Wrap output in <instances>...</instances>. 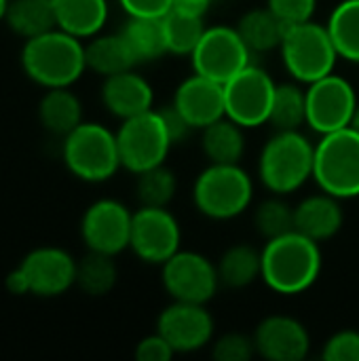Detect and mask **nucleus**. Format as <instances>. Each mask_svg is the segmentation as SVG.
Listing matches in <instances>:
<instances>
[{"label":"nucleus","mask_w":359,"mask_h":361,"mask_svg":"<svg viewBox=\"0 0 359 361\" xmlns=\"http://www.w3.org/2000/svg\"><path fill=\"white\" fill-rule=\"evenodd\" d=\"M322 264L320 243L298 231L269 239L262 247V281L275 294L307 292L317 281Z\"/></svg>","instance_id":"1"},{"label":"nucleus","mask_w":359,"mask_h":361,"mask_svg":"<svg viewBox=\"0 0 359 361\" xmlns=\"http://www.w3.org/2000/svg\"><path fill=\"white\" fill-rule=\"evenodd\" d=\"M21 66L34 82L47 89L70 87L87 70L85 44L80 38L55 27L25 40Z\"/></svg>","instance_id":"2"},{"label":"nucleus","mask_w":359,"mask_h":361,"mask_svg":"<svg viewBox=\"0 0 359 361\" xmlns=\"http://www.w3.org/2000/svg\"><path fill=\"white\" fill-rule=\"evenodd\" d=\"M315 146L300 129L271 135L258 157V178L273 195H292L313 178Z\"/></svg>","instance_id":"3"},{"label":"nucleus","mask_w":359,"mask_h":361,"mask_svg":"<svg viewBox=\"0 0 359 361\" xmlns=\"http://www.w3.org/2000/svg\"><path fill=\"white\" fill-rule=\"evenodd\" d=\"M252 199L254 180L239 163H209L193 184V203L209 220H233L252 205Z\"/></svg>","instance_id":"4"},{"label":"nucleus","mask_w":359,"mask_h":361,"mask_svg":"<svg viewBox=\"0 0 359 361\" xmlns=\"http://www.w3.org/2000/svg\"><path fill=\"white\" fill-rule=\"evenodd\" d=\"M279 51L290 76L305 85L332 74L341 57L328 25L313 19L288 25Z\"/></svg>","instance_id":"5"},{"label":"nucleus","mask_w":359,"mask_h":361,"mask_svg":"<svg viewBox=\"0 0 359 361\" xmlns=\"http://www.w3.org/2000/svg\"><path fill=\"white\" fill-rule=\"evenodd\" d=\"M63 163L72 176L85 182H106L121 165L116 133L99 123H80L63 137Z\"/></svg>","instance_id":"6"},{"label":"nucleus","mask_w":359,"mask_h":361,"mask_svg":"<svg viewBox=\"0 0 359 361\" xmlns=\"http://www.w3.org/2000/svg\"><path fill=\"white\" fill-rule=\"evenodd\" d=\"M313 180L334 197H359V133L351 127L322 135L315 144Z\"/></svg>","instance_id":"7"},{"label":"nucleus","mask_w":359,"mask_h":361,"mask_svg":"<svg viewBox=\"0 0 359 361\" xmlns=\"http://www.w3.org/2000/svg\"><path fill=\"white\" fill-rule=\"evenodd\" d=\"M116 144L121 165L135 176L150 167L163 165L174 146L165 123L154 108L144 114L125 118L116 131Z\"/></svg>","instance_id":"8"},{"label":"nucleus","mask_w":359,"mask_h":361,"mask_svg":"<svg viewBox=\"0 0 359 361\" xmlns=\"http://www.w3.org/2000/svg\"><path fill=\"white\" fill-rule=\"evenodd\" d=\"M275 89L277 85L267 70L254 63L245 66L224 82L226 116L239 123L243 129L269 123Z\"/></svg>","instance_id":"9"},{"label":"nucleus","mask_w":359,"mask_h":361,"mask_svg":"<svg viewBox=\"0 0 359 361\" xmlns=\"http://www.w3.org/2000/svg\"><path fill=\"white\" fill-rule=\"evenodd\" d=\"M190 59L197 74L224 85L252 63V51L235 25H209L205 27Z\"/></svg>","instance_id":"10"},{"label":"nucleus","mask_w":359,"mask_h":361,"mask_svg":"<svg viewBox=\"0 0 359 361\" xmlns=\"http://www.w3.org/2000/svg\"><path fill=\"white\" fill-rule=\"evenodd\" d=\"M161 283L174 300L207 305L220 288V277L207 256L180 250L161 264Z\"/></svg>","instance_id":"11"},{"label":"nucleus","mask_w":359,"mask_h":361,"mask_svg":"<svg viewBox=\"0 0 359 361\" xmlns=\"http://www.w3.org/2000/svg\"><path fill=\"white\" fill-rule=\"evenodd\" d=\"M355 108V89L341 74L332 72L307 89V125L320 135L349 127Z\"/></svg>","instance_id":"12"},{"label":"nucleus","mask_w":359,"mask_h":361,"mask_svg":"<svg viewBox=\"0 0 359 361\" xmlns=\"http://www.w3.org/2000/svg\"><path fill=\"white\" fill-rule=\"evenodd\" d=\"M182 231L167 207H140L133 212L129 250L146 264H163L180 252Z\"/></svg>","instance_id":"13"},{"label":"nucleus","mask_w":359,"mask_h":361,"mask_svg":"<svg viewBox=\"0 0 359 361\" xmlns=\"http://www.w3.org/2000/svg\"><path fill=\"white\" fill-rule=\"evenodd\" d=\"M133 214L116 199L91 203L80 220V235L89 250L116 256L129 247Z\"/></svg>","instance_id":"14"},{"label":"nucleus","mask_w":359,"mask_h":361,"mask_svg":"<svg viewBox=\"0 0 359 361\" xmlns=\"http://www.w3.org/2000/svg\"><path fill=\"white\" fill-rule=\"evenodd\" d=\"M214 317L205 305L174 300L157 319V332L176 353H197L214 338Z\"/></svg>","instance_id":"15"},{"label":"nucleus","mask_w":359,"mask_h":361,"mask_svg":"<svg viewBox=\"0 0 359 361\" xmlns=\"http://www.w3.org/2000/svg\"><path fill=\"white\" fill-rule=\"evenodd\" d=\"M34 296H59L76 286V260L61 247H36L19 264Z\"/></svg>","instance_id":"16"},{"label":"nucleus","mask_w":359,"mask_h":361,"mask_svg":"<svg viewBox=\"0 0 359 361\" xmlns=\"http://www.w3.org/2000/svg\"><path fill=\"white\" fill-rule=\"evenodd\" d=\"M256 355L269 361H303L311 351V336L303 322L290 315H269L254 330Z\"/></svg>","instance_id":"17"},{"label":"nucleus","mask_w":359,"mask_h":361,"mask_svg":"<svg viewBox=\"0 0 359 361\" xmlns=\"http://www.w3.org/2000/svg\"><path fill=\"white\" fill-rule=\"evenodd\" d=\"M174 106L193 129H205L207 125L226 116L224 85L195 72L178 85Z\"/></svg>","instance_id":"18"},{"label":"nucleus","mask_w":359,"mask_h":361,"mask_svg":"<svg viewBox=\"0 0 359 361\" xmlns=\"http://www.w3.org/2000/svg\"><path fill=\"white\" fill-rule=\"evenodd\" d=\"M102 102L110 114L125 121V118L152 110L154 91L150 82L142 74L133 72L131 68V70L106 76L102 85Z\"/></svg>","instance_id":"19"},{"label":"nucleus","mask_w":359,"mask_h":361,"mask_svg":"<svg viewBox=\"0 0 359 361\" xmlns=\"http://www.w3.org/2000/svg\"><path fill=\"white\" fill-rule=\"evenodd\" d=\"M294 220L298 233L307 235L317 243H324L341 233L345 214H343L341 199L322 190L320 195H311L303 199L294 207Z\"/></svg>","instance_id":"20"},{"label":"nucleus","mask_w":359,"mask_h":361,"mask_svg":"<svg viewBox=\"0 0 359 361\" xmlns=\"http://www.w3.org/2000/svg\"><path fill=\"white\" fill-rule=\"evenodd\" d=\"M53 6L57 27L76 38L99 34L108 19V0H53Z\"/></svg>","instance_id":"21"},{"label":"nucleus","mask_w":359,"mask_h":361,"mask_svg":"<svg viewBox=\"0 0 359 361\" xmlns=\"http://www.w3.org/2000/svg\"><path fill=\"white\" fill-rule=\"evenodd\" d=\"M216 269L220 286L229 290H243L256 279H262V250L250 243H235L224 250Z\"/></svg>","instance_id":"22"},{"label":"nucleus","mask_w":359,"mask_h":361,"mask_svg":"<svg viewBox=\"0 0 359 361\" xmlns=\"http://www.w3.org/2000/svg\"><path fill=\"white\" fill-rule=\"evenodd\" d=\"M85 59L87 68L106 76L131 70L138 61L125 40V36L118 34H95L85 44Z\"/></svg>","instance_id":"23"},{"label":"nucleus","mask_w":359,"mask_h":361,"mask_svg":"<svg viewBox=\"0 0 359 361\" xmlns=\"http://www.w3.org/2000/svg\"><path fill=\"white\" fill-rule=\"evenodd\" d=\"M235 27L239 30L243 42L254 55V53H269L279 49L288 25L269 6H262V8L245 11Z\"/></svg>","instance_id":"24"},{"label":"nucleus","mask_w":359,"mask_h":361,"mask_svg":"<svg viewBox=\"0 0 359 361\" xmlns=\"http://www.w3.org/2000/svg\"><path fill=\"white\" fill-rule=\"evenodd\" d=\"M38 118L47 131L66 137L83 123V104L70 87H55L42 95L38 104Z\"/></svg>","instance_id":"25"},{"label":"nucleus","mask_w":359,"mask_h":361,"mask_svg":"<svg viewBox=\"0 0 359 361\" xmlns=\"http://www.w3.org/2000/svg\"><path fill=\"white\" fill-rule=\"evenodd\" d=\"M201 150L209 163L233 165L239 163L245 152V133L239 123L229 116L201 129Z\"/></svg>","instance_id":"26"},{"label":"nucleus","mask_w":359,"mask_h":361,"mask_svg":"<svg viewBox=\"0 0 359 361\" xmlns=\"http://www.w3.org/2000/svg\"><path fill=\"white\" fill-rule=\"evenodd\" d=\"M121 34L125 36L138 63L154 61L169 53L163 17H129Z\"/></svg>","instance_id":"27"},{"label":"nucleus","mask_w":359,"mask_h":361,"mask_svg":"<svg viewBox=\"0 0 359 361\" xmlns=\"http://www.w3.org/2000/svg\"><path fill=\"white\" fill-rule=\"evenodd\" d=\"M4 19L8 27L25 40L57 27L53 0H13L8 2Z\"/></svg>","instance_id":"28"},{"label":"nucleus","mask_w":359,"mask_h":361,"mask_svg":"<svg viewBox=\"0 0 359 361\" xmlns=\"http://www.w3.org/2000/svg\"><path fill=\"white\" fill-rule=\"evenodd\" d=\"M116 279L118 269L110 254L89 250V254L76 262V286L87 296H106L116 286Z\"/></svg>","instance_id":"29"},{"label":"nucleus","mask_w":359,"mask_h":361,"mask_svg":"<svg viewBox=\"0 0 359 361\" xmlns=\"http://www.w3.org/2000/svg\"><path fill=\"white\" fill-rule=\"evenodd\" d=\"M328 32L339 55L359 63V0H343L328 17Z\"/></svg>","instance_id":"30"},{"label":"nucleus","mask_w":359,"mask_h":361,"mask_svg":"<svg viewBox=\"0 0 359 361\" xmlns=\"http://www.w3.org/2000/svg\"><path fill=\"white\" fill-rule=\"evenodd\" d=\"M269 123L281 131L300 129L307 125V91L296 82L277 85Z\"/></svg>","instance_id":"31"},{"label":"nucleus","mask_w":359,"mask_h":361,"mask_svg":"<svg viewBox=\"0 0 359 361\" xmlns=\"http://www.w3.org/2000/svg\"><path fill=\"white\" fill-rule=\"evenodd\" d=\"M178 192L176 173L163 165L150 167L138 173L135 180V199L140 207H167Z\"/></svg>","instance_id":"32"},{"label":"nucleus","mask_w":359,"mask_h":361,"mask_svg":"<svg viewBox=\"0 0 359 361\" xmlns=\"http://www.w3.org/2000/svg\"><path fill=\"white\" fill-rule=\"evenodd\" d=\"M163 27L167 38V51L171 55H193L207 25L203 17L186 15L171 8L163 17Z\"/></svg>","instance_id":"33"},{"label":"nucleus","mask_w":359,"mask_h":361,"mask_svg":"<svg viewBox=\"0 0 359 361\" xmlns=\"http://www.w3.org/2000/svg\"><path fill=\"white\" fill-rule=\"evenodd\" d=\"M254 224L260 237L277 239L281 235H288L296 231V220H294V207L281 199V195H275L271 199H264L256 212H254Z\"/></svg>","instance_id":"34"},{"label":"nucleus","mask_w":359,"mask_h":361,"mask_svg":"<svg viewBox=\"0 0 359 361\" xmlns=\"http://www.w3.org/2000/svg\"><path fill=\"white\" fill-rule=\"evenodd\" d=\"M254 355V336L241 332H226L212 345V357L216 361H250Z\"/></svg>","instance_id":"35"},{"label":"nucleus","mask_w":359,"mask_h":361,"mask_svg":"<svg viewBox=\"0 0 359 361\" xmlns=\"http://www.w3.org/2000/svg\"><path fill=\"white\" fill-rule=\"evenodd\" d=\"M322 357L326 361H359V332L341 330L328 338Z\"/></svg>","instance_id":"36"},{"label":"nucleus","mask_w":359,"mask_h":361,"mask_svg":"<svg viewBox=\"0 0 359 361\" xmlns=\"http://www.w3.org/2000/svg\"><path fill=\"white\" fill-rule=\"evenodd\" d=\"M267 6L286 23H303L313 19L317 0H267Z\"/></svg>","instance_id":"37"},{"label":"nucleus","mask_w":359,"mask_h":361,"mask_svg":"<svg viewBox=\"0 0 359 361\" xmlns=\"http://www.w3.org/2000/svg\"><path fill=\"white\" fill-rule=\"evenodd\" d=\"M174 355H176V351L159 332L142 338L135 347V360L138 361H169Z\"/></svg>","instance_id":"38"},{"label":"nucleus","mask_w":359,"mask_h":361,"mask_svg":"<svg viewBox=\"0 0 359 361\" xmlns=\"http://www.w3.org/2000/svg\"><path fill=\"white\" fill-rule=\"evenodd\" d=\"M159 114H161V118H163V123H165V129H167L169 140H171L174 146H176V144H182V142L190 135V131H193L190 123L180 114V110H178L174 104L159 108Z\"/></svg>","instance_id":"39"},{"label":"nucleus","mask_w":359,"mask_h":361,"mask_svg":"<svg viewBox=\"0 0 359 361\" xmlns=\"http://www.w3.org/2000/svg\"><path fill=\"white\" fill-rule=\"evenodd\" d=\"M129 17H165L174 0H118Z\"/></svg>","instance_id":"40"},{"label":"nucleus","mask_w":359,"mask_h":361,"mask_svg":"<svg viewBox=\"0 0 359 361\" xmlns=\"http://www.w3.org/2000/svg\"><path fill=\"white\" fill-rule=\"evenodd\" d=\"M212 0H174V11L186 13V15H197V17H205V13L209 11Z\"/></svg>","instance_id":"41"},{"label":"nucleus","mask_w":359,"mask_h":361,"mask_svg":"<svg viewBox=\"0 0 359 361\" xmlns=\"http://www.w3.org/2000/svg\"><path fill=\"white\" fill-rule=\"evenodd\" d=\"M6 290L11 292V294H15V296H21V294H28L30 290H28V281H25V275H23V271L17 267L13 273H8L6 275Z\"/></svg>","instance_id":"42"},{"label":"nucleus","mask_w":359,"mask_h":361,"mask_svg":"<svg viewBox=\"0 0 359 361\" xmlns=\"http://www.w3.org/2000/svg\"><path fill=\"white\" fill-rule=\"evenodd\" d=\"M351 129H355L359 133V104L358 108H355V112H353V118H351V125H349Z\"/></svg>","instance_id":"43"},{"label":"nucleus","mask_w":359,"mask_h":361,"mask_svg":"<svg viewBox=\"0 0 359 361\" xmlns=\"http://www.w3.org/2000/svg\"><path fill=\"white\" fill-rule=\"evenodd\" d=\"M6 8H8V0H0V21L6 17Z\"/></svg>","instance_id":"44"}]
</instances>
